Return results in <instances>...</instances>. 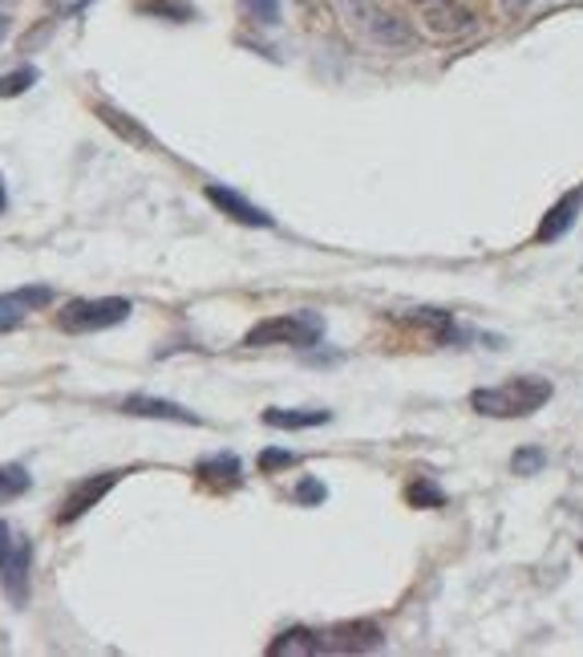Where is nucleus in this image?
<instances>
[{
    "instance_id": "nucleus-22",
    "label": "nucleus",
    "mask_w": 583,
    "mask_h": 657,
    "mask_svg": "<svg viewBox=\"0 0 583 657\" xmlns=\"http://www.w3.org/2000/svg\"><path fill=\"white\" fill-rule=\"evenodd\" d=\"M296 499H300V503H324V499H329V491H324V484H317V479H300V487H296Z\"/></svg>"
},
{
    "instance_id": "nucleus-16",
    "label": "nucleus",
    "mask_w": 583,
    "mask_h": 657,
    "mask_svg": "<svg viewBox=\"0 0 583 657\" xmlns=\"http://www.w3.org/2000/svg\"><path fill=\"white\" fill-rule=\"evenodd\" d=\"M98 114H102V122H106L110 131L118 138H126V143H138V147H150V135H146L138 122H126V114H118V110H110V106H98Z\"/></svg>"
},
{
    "instance_id": "nucleus-9",
    "label": "nucleus",
    "mask_w": 583,
    "mask_h": 657,
    "mask_svg": "<svg viewBox=\"0 0 583 657\" xmlns=\"http://www.w3.org/2000/svg\"><path fill=\"white\" fill-rule=\"evenodd\" d=\"M54 293L49 288H21V293H4L0 296V333H9L13 325L25 321V313L41 309V305H49Z\"/></svg>"
},
{
    "instance_id": "nucleus-14",
    "label": "nucleus",
    "mask_w": 583,
    "mask_h": 657,
    "mask_svg": "<svg viewBox=\"0 0 583 657\" xmlns=\"http://www.w3.org/2000/svg\"><path fill=\"white\" fill-rule=\"evenodd\" d=\"M425 21H430L434 33H466V29L475 25V16L466 13L462 4H450V0H446V4H430V9H425Z\"/></svg>"
},
{
    "instance_id": "nucleus-3",
    "label": "nucleus",
    "mask_w": 583,
    "mask_h": 657,
    "mask_svg": "<svg viewBox=\"0 0 583 657\" xmlns=\"http://www.w3.org/2000/svg\"><path fill=\"white\" fill-rule=\"evenodd\" d=\"M324 337V321L317 313H279V317H267V321L252 325L243 346L248 349H264V346H292V349H312Z\"/></svg>"
},
{
    "instance_id": "nucleus-5",
    "label": "nucleus",
    "mask_w": 583,
    "mask_h": 657,
    "mask_svg": "<svg viewBox=\"0 0 583 657\" xmlns=\"http://www.w3.org/2000/svg\"><path fill=\"white\" fill-rule=\"evenodd\" d=\"M122 484V471H102V475H90L81 479L66 499H61V511H57V523H78L90 508H98L102 499Z\"/></svg>"
},
{
    "instance_id": "nucleus-12",
    "label": "nucleus",
    "mask_w": 583,
    "mask_h": 657,
    "mask_svg": "<svg viewBox=\"0 0 583 657\" xmlns=\"http://www.w3.org/2000/svg\"><path fill=\"white\" fill-rule=\"evenodd\" d=\"M332 410H284V406H272L264 410V422L272 430H312L320 422H329Z\"/></svg>"
},
{
    "instance_id": "nucleus-13",
    "label": "nucleus",
    "mask_w": 583,
    "mask_h": 657,
    "mask_svg": "<svg viewBox=\"0 0 583 657\" xmlns=\"http://www.w3.org/2000/svg\"><path fill=\"white\" fill-rule=\"evenodd\" d=\"M332 637H341V642H329V649H345V654H353V649H377L381 645V630L373 625V621H353V625H341V630L332 633Z\"/></svg>"
},
{
    "instance_id": "nucleus-4",
    "label": "nucleus",
    "mask_w": 583,
    "mask_h": 657,
    "mask_svg": "<svg viewBox=\"0 0 583 657\" xmlns=\"http://www.w3.org/2000/svg\"><path fill=\"white\" fill-rule=\"evenodd\" d=\"M134 313V305L126 296H81V301H69L57 325L66 333H102V329H114Z\"/></svg>"
},
{
    "instance_id": "nucleus-1",
    "label": "nucleus",
    "mask_w": 583,
    "mask_h": 657,
    "mask_svg": "<svg viewBox=\"0 0 583 657\" xmlns=\"http://www.w3.org/2000/svg\"><path fill=\"white\" fill-rule=\"evenodd\" d=\"M336 4V16L345 21V29L353 33L357 41L373 45V49H410L413 41V29L401 21L398 13H389L381 9L377 0H332Z\"/></svg>"
},
{
    "instance_id": "nucleus-8",
    "label": "nucleus",
    "mask_w": 583,
    "mask_h": 657,
    "mask_svg": "<svg viewBox=\"0 0 583 657\" xmlns=\"http://www.w3.org/2000/svg\"><path fill=\"white\" fill-rule=\"evenodd\" d=\"M122 410L134 418H162V422H183V427H199L203 418L195 410H186L179 403H167V398H150V394H130Z\"/></svg>"
},
{
    "instance_id": "nucleus-26",
    "label": "nucleus",
    "mask_w": 583,
    "mask_h": 657,
    "mask_svg": "<svg viewBox=\"0 0 583 657\" xmlns=\"http://www.w3.org/2000/svg\"><path fill=\"white\" fill-rule=\"evenodd\" d=\"M4 33H9V16L0 13V41H4Z\"/></svg>"
},
{
    "instance_id": "nucleus-6",
    "label": "nucleus",
    "mask_w": 583,
    "mask_h": 657,
    "mask_svg": "<svg viewBox=\"0 0 583 657\" xmlns=\"http://www.w3.org/2000/svg\"><path fill=\"white\" fill-rule=\"evenodd\" d=\"M583 212V188H571L568 195H559V203L551 212L539 219V228H535V243H556L563 240L571 228H575V219Z\"/></svg>"
},
{
    "instance_id": "nucleus-11",
    "label": "nucleus",
    "mask_w": 583,
    "mask_h": 657,
    "mask_svg": "<svg viewBox=\"0 0 583 657\" xmlns=\"http://www.w3.org/2000/svg\"><path fill=\"white\" fill-rule=\"evenodd\" d=\"M324 649H329L324 637H317L305 625H296V630H284L276 642L267 645V657H305V654H324Z\"/></svg>"
},
{
    "instance_id": "nucleus-25",
    "label": "nucleus",
    "mask_w": 583,
    "mask_h": 657,
    "mask_svg": "<svg viewBox=\"0 0 583 657\" xmlns=\"http://www.w3.org/2000/svg\"><path fill=\"white\" fill-rule=\"evenodd\" d=\"M530 0H503V9L506 13H518V9H527Z\"/></svg>"
},
{
    "instance_id": "nucleus-20",
    "label": "nucleus",
    "mask_w": 583,
    "mask_h": 657,
    "mask_svg": "<svg viewBox=\"0 0 583 657\" xmlns=\"http://www.w3.org/2000/svg\"><path fill=\"white\" fill-rule=\"evenodd\" d=\"M255 25H279V0H239Z\"/></svg>"
},
{
    "instance_id": "nucleus-24",
    "label": "nucleus",
    "mask_w": 583,
    "mask_h": 657,
    "mask_svg": "<svg viewBox=\"0 0 583 657\" xmlns=\"http://www.w3.org/2000/svg\"><path fill=\"white\" fill-rule=\"evenodd\" d=\"M13 552V532H9V523L0 520V568H4V556Z\"/></svg>"
},
{
    "instance_id": "nucleus-10",
    "label": "nucleus",
    "mask_w": 583,
    "mask_h": 657,
    "mask_svg": "<svg viewBox=\"0 0 583 657\" xmlns=\"http://www.w3.org/2000/svg\"><path fill=\"white\" fill-rule=\"evenodd\" d=\"M28 560H33V548H28V544H13V552L4 556V568H0L4 592H9L13 604H25L28 597Z\"/></svg>"
},
{
    "instance_id": "nucleus-23",
    "label": "nucleus",
    "mask_w": 583,
    "mask_h": 657,
    "mask_svg": "<svg viewBox=\"0 0 583 657\" xmlns=\"http://www.w3.org/2000/svg\"><path fill=\"white\" fill-rule=\"evenodd\" d=\"M279 467H296V455L292 451H264L260 455V471H279Z\"/></svg>"
},
{
    "instance_id": "nucleus-2",
    "label": "nucleus",
    "mask_w": 583,
    "mask_h": 657,
    "mask_svg": "<svg viewBox=\"0 0 583 657\" xmlns=\"http://www.w3.org/2000/svg\"><path fill=\"white\" fill-rule=\"evenodd\" d=\"M551 394L556 386L547 382V377H535V374H523V377H511L503 386H482L470 394V410L482 418H527L535 410H544L551 403Z\"/></svg>"
},
{
    "instance_id": "nucleus-19",
    "label": "nucleus",
    "mask_w": 583,
    "mask_h": 657,
    "mask_svg": "<svg viewBox=\"0 0 583 657\" xmlns=\"http://www.w3.org/2000/svg\"><path fill=\"white\" fill-rule=\"evenodd\" d=\"M37 81V69L33 66H21V69H13L9 78H0V98H16V94H25L28 86Z\"/></svg>"
},
{
    "instance_id": "nucleus-7",
    "label": "nucleus",
    "mask_w": 583,
    "mask_h": 657,
    "mask_svg": "<svg viewBox=\"0 0 583 657\" xmlns=\"http://www.w3.org/2000/svg\"><path fill=\"white\" fill-rule=\"evenodd\" d=\"M207 200L219 207L224 215H231L236 224H243V228H272L276 219L264 212V207H255V203H248L239 191H231V188H224V183H207V191H203Z\"/></svg>"
},
{
    "instance_id": "nucleus-17",
    "label": "nucleus",
    "mask_w": 583,
    "mask_h": 657,
    "mask_svg": "<svg viewBox=\"0 0 583 657\" xmlns=\"http://www.w3.org/2000/svg\"><path fill=\"white\" fill-rule=\"evenodd\" d=\"M33 484V475L25 467H16V463H4L0 467V503H9V499H21Z\"/></svg>"
},
{
    "instance_id": "nucleus-18",
    "label": "nucleus",
    "mask_w": 583,
    "mask_h": 657,
    "mask_svg": "<svg viewBox=\"0 0 583 657\" xmlns=\"http://www.w3.org/2000/svg\"><path fill=\"white\" fill-rule=\"evenodd\" d=\"M544 467H547L544 446H518L515 455H511V471H515V475H539Z\"/></svg>"
},
{
    "instance_id": "nucleus-21",
    "label": "nucleus",
    "mask_w": 583,
    "mask_h": 657,
    "mask_svg": "<svg viewBox=\"0 0 583 657\" xmlns=\"http://www.w3.org/2000/svg\"><path fill=\"white\" fill-rule=\"evenodd\" d=\"M405 496H410V503H418V508H422V503H430V508H442V503H446V496H442L434 484H425V479L422 484H413Z\"/></svg>"
},
{
    "instance_id": "nucleus-15",
    "label": "nucleus",
    "mask_w": 583,
    "mask_h": 657,
    "mask_svg": "<svg viewBox=\"0 0 583 657\" xmlns=\"http://www.w3.org/2000/svg\"><path fill=\"white\" fill-rule=\"evenodd\" d=\"M203 479H215V484H239V458L236 455H207L199 458L195 467Z\"/></svg>"
},
{
    "instance_id": "nucleus-27",
    "label": "nucleus",
    "mask_w": 583,
    "mask_h": 657,
    "mask_svg": "<svg viewBox=\"0 0 583 657\" xmlns=\"http://www.w3.org/2000/svg\"><path fill=\"white\" fill-rule=\"evenodd\" d=\"M0 207H4V188H0Z\"/></svg>"
},
{
    "instance_id": "nucleus-28",
    "label": "nucleus",
    "mask_w": 583,
    "mask_h": 657,
    "mask_svg": "<svg viewBox=\"0 0 583 657\" xmlns=\"http://www.w3.org/2000/svg\"><path fill=\"white\" fill-rule=\"evenodd\" d=\"M580 556H583V544H580Z\"/></svg>"
}]
</instances>
